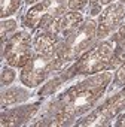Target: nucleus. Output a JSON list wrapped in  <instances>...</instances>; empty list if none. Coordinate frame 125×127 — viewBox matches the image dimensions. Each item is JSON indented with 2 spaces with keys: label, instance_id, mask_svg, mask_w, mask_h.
Wrapping results in <instances>:
<instances>
[{
  "label": "nucleus",
  "instance_id": "f257e3e1",
  "mask_svg": "<svg viewBox=\"0 0 125 127\" xmlns=\"http://www.w3.org/2000/svg\"><path fill=\"white\" fill-rule=\"evenodd\" d=\"M113 75L110 70L100 72L89 76L73 87L67 88L57 99H54L48 109L46 117L33 123V126H70L73 121L89 112L97 102L103 97Z\"/></svg>",
  "mask_w": 125,
  "mask_h": 127
},
{
  "label": "nucleus",
  "instance_id": "f03ea898",
  "mask_svg": "<svg viewBox=\"0 0 125 127\" xmlns=\"http://www.w3.org/2000/svg\"><path fill=\"white\" fill-rule=\"evenodd\" d=\"M57 37L48 30L37 33L33 43V54L20 72V81L25 87L36 88L51 75L61 70L57 60Z\"/></svg>",
  "mask_w": 125,
  "mask_h": 127
},
{
  "label": "nucleus",
  "instance_id": "7ed1b4c3",
  "mask_svg": "<svg viewBox=\"0 0 125 127\" xmlns=\"http://www.w3.org/2000/svg\"><path fill=\"white\" fill-rule=\"evenodd\" d=\"M118 66L119 64L116 60L113 42L103 39L86 49L81 57H78L60 76L62 78V81H67L75 76H88L92 73L112 70Z\"/></svg>",
  "mask_w": 125,
  "mask_h": 127
},
{
  "label": "nucleus",
  "instance_id": "20e7f679",
  "mask_svg": "<svg viewBox=\"0 0 125 127\" xmlns=\"http://www.w3.org/2000/svg\"><path fill=\"white\" fill-rule=\"evenodd\" d=\"M97 40V21L86 20L70 34L57 42V60L60 67L64 69L73 63L81 54L89 49Z\"/></svg>",
  "mask_w": 125,
  "mask_h": 127
},
{
  "label": "nucleus",
  "instance_id": "39448f33",
  "mask_svg": "<svg viewBox=\"0 0 125 127\" xmlns=\"http://www.w3.org/2000/svg\"><path fill=\"white\" fill-rule=\"evenodd\" d=\"M69 8V0H40L24 15V26L31 33H39L49 27Z\"/></svg>",
  "mask_w": 125,
  "mask_h": 127
},
{
  "label": "nucleus",
  "instance_id": "423d86ee",
  "mask_svg": "<svg viewBox=\"0 0 125 127\" xmlns=\"http://www.w3.org/2000/svg\"><path fill=\"white\" fill-rule=\"evenodd\" d=\"M33 43L31 33L25 30L15 32L2 46V58L8 63V66L21 69L33 54Z\"/></svg>",
  "mask_w": 125,
  "mask_h": 127
},
{
  "label": "nucleus",
  "instance_id": "0eeeda50",
  "mask_svg": "<svg viewBox=\"0 0 125 127\" xmlns=\"http://www.w3.org/2000/svg\"><path fill=\"white\" fill-rule=\"evenodd\" d=\"M124 108H125V85L121 87V90L118 93H115L113 96H110L91 115L85 117L82 121H79L76 124L78 126H103V124L106 126Z\"/></svg>",
  "mask_w": 125,
  "mask_h": 127
},
{
  "label": "nucleus",
  "instance_id": "6e6552de",
  "mask_svg": "<svg viewBox=\"0 0 125 127\" xmlns=\"http://www.w3.org/2000/svg\"><path fill=\"white\" fill-rule=\"evenodd\" d=\"M125 20V3L122 0L112 2L100 12L97 21V40H103L110 33H113Z\"/></svg>",
  "mask_w": 125,
  "mask_h": 127
},
{
  "label": "nucleus",
  "instance_id": "1a4fd4ad",
  "mask_svg": "<svg viewBox=\"0 0 125 127\" xmlns=\"http://www.w3.org/2000/svg\"><path fill=\"white\" fill-rule=\"evenodd\" d=\"M82 23H83V14H82V11H72V9H69L62 15H60L45 30H48L52 36L57 37V40H60L62 37H66L67 34H70Z\"/></svg>",
  "mask_w": 125,
  "mask_h": 127
},
{
  "label": "nucleus",
  "instance_id": "9d476101",
  "mask_svg": "<svg viewBox=\"0 0 125 127\" xmlns=\"http://www.w3.org/2000/svg\"><path fill=\"white\" fill-rule=\"evenodd\" d=\"M39 103H33V105H24V106H18L9 111L2 112V126H22L27 121L31 120V117L39 111Z\"/></svg>",
  "mask_w": 125,
  "mask_h": 127
},
{
  "label": "nucleus",
  "instance_id": "9b49d317",
  "mask_svg": "<svg viewBox=\"0 0 125 127\" xmlns=\"http://www.w3.org/2000/svg\"><path fill=\"white\" fill-rule=\"evenodd\" d=\"M27 88L17 85V87H9L8 90H3V93H2V109H6L8 106L18 105V103L25 102L27 99H30L31 93Z\"/></svg>",
  "mask_w": 125,
  "mask_h": 127
},
{
  "label": "nucleus",
  "instance_id": "f8f14e48",
  "mask_svg": "<svg viewBox=\"0 0 125 127\" xmlns=\"http://www.w3.org/2000/svg\"><path fill=\"white\" fill-rule=\"evenodd\" d=\"M110 40L115 45L116 60H118V64L121 66L122 63L125 61V23H122L116 29V32H115V34H113V37Z\"/></svg>",
  "mask_w": 125,
  "mask_h": 127
},
{
  "label": "nucleus",
  "instance_id": "ddd939ff",
  "mask_svg": "<svg viewBox=\"0 0 125 127\" xmlns=\"http://www.w3.org/2000/svg\"><path fill=\"white\" fill-rule=\"evenodd\" d=\"M22 6V0H0V15L3 20L17 14Z\"/></svg>",
  "mask_w": 125,
  "mask_h": 127
},
{
  "label": "nucleus",
  "instance_id": "4468645a",
  "mask_svg": "<svg viewBox=\"0 0 125 127\" xmlns=\"http://www.w3.org/2000/svg\"><path fill=\"white\" fill-rule=\"evenodd\" d=\"M17 32V21L15 20H3L0 24V37H2V46L6 40Z\"/></svg>",
  "mask_w": 125,
  "mask_h": 127
},
{
  "label": "nucleus",
  "instance_id": "2eb2a0df",
  "mask_svg": "<svg viewBox=\"0 0 125 127\" xmlns=\"http://www.w3.org/2000/svg\"><path fill=\"white\" fill-rule=\"evenodd\" d=\"M112 2H113V0H89V3H88L89 5V8H88L89 15L94 17V15L100 14L103 11V8L107 6V5H110Z\"/></svg>",
  "mask_w": 125,
  "mask_h": 127
},
{
  "label": "nucleus",
  "instance_id": "dca6fc26",
  "mask_svg": "<svg viewBox=\"0 0 125 127\" xmlns=\"http://www.w3.org/2000/svg\"><path fill=\"white\" fill-rule=\"evenodd\" d=\"M15 78H17V72L14 70L12 66L3 67V70H2V85H3V87L11 85V84L15 81Z\"/></svg>",
  "mask_w": 125,
  "mask_h": 127
},
{
  "label": "nucleus",
  "instance_id": "f3484780",
  "mask_svg": "<svg viewBox=\"0 0 125 127\" xmlns=\"http://www.w3.org/2000/svg\"><path fill=\"white\" fill-rule=\"evenodd\" d=\"M125 85V61L116 69L115 72V76H113V87H124Z\"/></svg>",
  "mask_w": 125,
  "mask_h": 127
},
{
  "label": "nucleus",
  "instance_id": "a211bd4d",
  "mask_svg": "<svg viewBox=\"0 0 125 127\" xmlns=\"http://www.w3.org/2000/svg\"><path fill=\"white\" fill-rule=\"evenodd\" d=\"M88 3H89V0H69V9H72V11H82Z\"/></svg>",
  "mask_w": 125,
  "mask_h": 127
},
{
  "label": "nucleus",
  "instance_id": "6ab92c4d",
  "mask_svg": "<svg viewBox=\"0 0 125 127\" xmlns=\"http://www.w3.org/2000/svg\"><path fill=\"white\" fill-rule=\"evenodd\" d=\"M116 127H125V112L124 114H121L118 118H116V121L113 123Z\"/></svg>",
  "mask_w": 125,
  "mask_h": 127
},
{
  "label": "nucleus",
  "instance_id": "aec40b11",
  "mask_svg": "<svg viewBox=\"0 0 125 127\" xmlns=\"http://www.w3.org/2000/svg\"><path fill=\"white\" fill-rule=\"evenodd\" d=\"M37 2H40V0H24V3H25V5H30V6L36 5Z\"/></svg>",
  "mask_w": 125,
  "mask_h": 127
},
{
  "label": "nucleus",
  "instance_id": "412c9836",
  "mask_svg": "<svg viewBox=\"0 0 125 127\" xmlns=\"http://www.w3.org/2000/svg\"><path fill=\"white\" fill-rule=\"evenodd\" d=\"M122 2H124V3H125V0H122Z\"/></svg>",
  "mask_w": 125,
  "mask_h": 127
}]
</instances>
